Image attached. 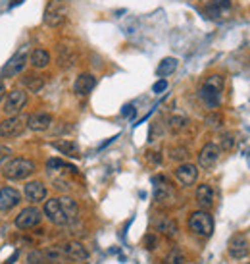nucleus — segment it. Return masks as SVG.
<instances>
[{
  "label": "nucleus",
  "instance_id": "26",
  "mask_svg": "<svg viewBox=\"0 0 250 264\" xmlns=\"http://www.w3.org/2000/svg\"><path fill=\"white\" fill-rule=\"evenodd\" d=\"M177 58H163L162 62H160V66H158V69H156V73L160 76V78H168L170 73H173L175 69H177Z\"/></svg>",
  "mask_w": 250,
  "mask_h": 264
},
{
  "label": "nucleus",
  "instance_id": "20",
  "mask_svg": "<svg viewBox=\"0 0 250 264\" xmlns=\"http://www.w3.org/2000/svg\"><path fill=\"white\" fill-rule=\"evenodd\" d=\"M75 49L73 47H69L66 43H62L60 47H58V64L62 66V68H71L73 64H75Z\"/></svg>",
  "mask_w": 250,
  "mask_h": 264
},
{
  "label": "nucleus",
  "instance_id": "4",
  "mask_svg": "<svg viewBox=\"0 0 250 264\" xmlns=\"http://www.w3.org/2000/svg\"><path fill=\"white\" fill-rule=\"evenodd\" d=\"M189 230L200 237H210L214 234V218L206 210H196L189 216Z\"/></svg>",
  "mask_w": 250,
  "mask_h": 264
},
{
  "label": "nucleus",
  "instance_id": "38",
  "mask_svg": "<svg viewBox=\"0 0 250 264\" xmlns=\"http://www.w3.org/2000/svg\"><path fill=\"white\" fill-rule=\"evenodd\" d=\"M4 95H6V87H4V81L0 79V100L4 98Z\"/></svg>",
  "mask_w": 250,
  "mask_h": 264
},
{
  "label": "nucleus",
  "instance_id": "35",
  "mask_svg": "<svg viewBox=\"0 0 250 264\" xmlns=\"http://www.w3.org/2000/svg\"><path fill=\"white\" fill-rule=\"evenodd\" d=\"M156 245H158V239H156V235H146V237H144V247H146L148 251L156 249Z\"/></svg>",
  "mask_w": 250,
  "mask_h": 264
},
{
  "label": "nucleus",
  "instance_id": "13",
  "mask_svg": "<svg viewBox=\"0 0 250 264\" xmlns=\"http://www.w3.org/2000/svg\"><path fill=\"white\" fill-rule=\"evenodd\" d=\"M231 12V0H212L206 6V16L212 20H223Z\"/></svg>",
  "mask_w": 250,
  "mask_h": 264
},
{
  "label": "nucleus",
  "instance_id": "3",
  "mask_svg": "<svg viewBox=\"0 0 250 264\" xmlns=\"http://www.w3.org/2000/svg\"><path fill=\"white\" fill-rule=\"evenodd\" d=\"M2 170L8 179H25L35 172V162L29 158H12L4 164Z\"/></svg>",
  "mask_w": 250,
  "mask_h": 264
},
{
  "label": "nucleus",
  "instance_id": "19",
  "mask_svg": "<svg viewBox=\"0 0 250 264\" xmlns=\"http://www.w3.org/2000/svg\"><path fill=\"white\" fill-rule=\"evenodd\" d=\"M96 85V78L93 73H81L73 83V91L77 95H89Z\"/></svg>",
  "mask_w": 250,
  "mask_h": 264
},
{
  "label": "nucleus",
  "instance_id": "33",
  "mask_svg": "<svg viewBox=\"0 0 250 264\" xmlns=\"http://www.w3.org/2000/svg\"><path fill=\"white\" fill-rule=\"evenodd\" d=\"M10 155H12V148L0 145V168H4V164L8 162Z\"/></svg>",
  "mask_w": 250,
  "mask_h": 264
},
{
  "label": "nucleus",
  "instance_id": "7",
  "mask_svg": "<svg viewBox=\"0 0 250 264\" xmlns=\"http://www.w3.org/2000/svg\"><path fill=\"white\" fill-rule=\"evenodd\" d=\"M40 220H43V212L38 208H35V206H29V208H23L16 216V228H19V230H31V228L40 224Z\"/></svg>",
  "mask_w": 250,
  "mask_h": 264
},
{
  "label": "nucleus",
  "instance_id": "27",
  "mask_svg": "<svg viewBox=\"0 0 250 264\" xmlns=\"http://www.w3.org/2000/svg\"><path fill=\"white\" fill-rule=\"evenodd\" d=\"M165 264H185V254H183L181 249H172L168 256H165Z\"/></svg>",
  "mask_w": 250,
  "mask_h": 264
},
{
  "label": "nucleus",
  "instance_id": "32",
  "mask_svg": "<svg viewBox=\"0 0 250 264\" xmlns=\"http://www.w3.org/2000/svg\"><path fill=\"white\" fill-rule=\"evenodd\" d=\"M189 157V150L183 147H177V148H172V158L173 160H185V158Z\"/></svg>",
  "mask_w": 250,
  "mask_h": 264
},
{
  "label": "nucleus",
  "instance_id": "24",
  "mask_svg": "<svg viewBox=\"0 0 250 264\" xmlns=\"http://www.w3.org/2000/svg\"><path fill=\"white\" fill-rule=\"evenodd\" d=\"M156 228H158V232H162L165 237H175L177 235V224H175V220H172V218H162L158 224H156Z\"/></svg>",
  "mask_w": 250,
  "mask_h": 264
},
{
  "label": "nucleus",
  "instance_id": "17",
  "mask_svg": "<svg viewBox=\"0 0 250 264\" xmlns=\"http://www.w3.org/2000/svg\"><path fill=\"white\" fill-rule=\"evenodd\" d=\"M229 254L233 258H244L248 254V241L244 235H233L229 241Z\"/></svg>",
  "mask_w": 250,
  "mask_h": 264
},
{
  "label": "nucleus",
  "instance_id": "15",
  "mask_svg": "<svg viewBox=\"0 0 250 264\" xmlns=\"http://www.w3.org/2000/svg\"><path fill=\"white\" fill-rule=\"evenodd\" d=\"M50 126H52V116L47 112H35L27 116V127L33 131H47Z\"/></svg>",
  "mask_w": 250,
  "mask_h": 264
},
{
  "label": "nucleus",
  "instance_id": "11",
  "mask_svg": "<svg viewBox=\"0 0 250 264\" xmlns=\"http://www.w3.org/2000/svg\"><path fill=\"white\" fill-rule=\"evenodd\" d=\"M62 253L67 260H75V262H83L89 258V251L79 241H69V243L62 245Z\"/></svg>",
  "mask_w": 250,
  "mask_h": 264
},
{
  "label": "nucleus",
  "instance_id": "25",
  "mask_svg": "<svg viewBox=\"0 0 250 264\" xmlns=\"http://www.w3.org/2000/svg\"><path fill=\"white\" fill-rule=\"evenodd\" d=\"M23 87L29 89V91H33V93H38L40 89H43V85H45V79L40 78V76H37V73H29V76H25L23 78Z\"/></svg>",
  "mask_w": 250,
  "mask_h": 264
},
{
  "label": "nucleus",
  "instance_id": "9",
  "mask_svg": "<svg viewBox=\"0 0 250 264\" xmlns=\"http://www.w3.org/2000/svg\"><path fill=\"white\" fill-rule=\"evenodd\" d=\"M220 157H221V148L216 143H206L200 153H198V164L208 170V168H214L218 164Z\"/></svg>",
  "mask_w": 250,
  "mask_h": 264
},
{
  "label": "nucleus",
  "instance_id": "30",
  "mask_svg": "<svg viewBox=\"0 0 250 264\" xmlns=\"http://www.w3.org/2000/svg\"><path fill=\"white\" fill-rule=\"evenodd\" d=\"M47 168L48 170H58V168H69V170H75L73 166H67L64 160H60V158H50L47 162Z\"/></svg>",
  "mask_w": 250,
  "mask_h": 264
},
{
  "label": "nucleus",
  "instance_id": "37",
  "mask_svg": "<svg viewBox=\"0 0 250 264\" xmlns=\"http://www.w3.org/2000/svg\"><path fill=\"white\" fill-rule=\"evenodd\" d=\"M123 116H127V118H129V116H135V108L131 106V104H127V106L123 108Z\"/></svg>",
  "mask_w": 250,
  "mask_h": 264
},
{
  "label": "nucleus",
  "instance_id": "16",
  "mask_svg": "<svg viewBox=\"0 0 250 264\" xmlns=\"http://www.w3.org/2000/svg\"><path fill=\"white\" fill-rule=\"evenodd\" d=\"M200 98L206 102V106L208 108H216L220 106L221 102V89L218 87H212V85H208V83H204L200 87Z\"/></svg>",
  "mask_w": 250,
  "mask_h": 264
},
{
  "label": "nucleus",
  "instance_id": "21",
  "mask_svg": "<svg viewBox=\"0 0 250 264\" xmlns=\"http://www.w3.org/2000/svg\"><path fill=\"white\" fill-rule=\"evenodd\" d=\"M25 197H27L31 203L45 201V197H47V187L43 185L40 181H29L27 185H25Z\"/></svg>",
  "mask_w": 250,
  "mask_h": 264
},
{
  "label": "nucleus",
  "instance_id": "8",
  "mask_svg": "<svg viewBox=\"0 0 250 264\" xmlns=\"http://www.w3.org/2000/svg\"><path fill=\"white\" fill-rule=\"evenodd\" d=\"M25 64H27V54H25V52H18V54H14V56L2 66L0 76H2V78H14V76H18V73L23 71Z\"/></svg>",
  "mask_w": 250,
  "mask_h": 264
},
{
  "label": "nucleus",
  "instance_id": "28",
  "mask_svg": "<svg viewBox=\"0 0 250 264\" xmlns=\"http://www.w3.org/2000/svg\"><path fill=\"white\" fill-rule=\"evenodd\" d=\"M187 124H189V120L183 116H173L172 120H170V129H172L173 133H179V131H183L185 127H187Z\"/></svg>",
  "mask_w": 250,
  "mask_h": 264
},
{
  "label": "nucleus",
  "instance_id": "22",
  "mask_svg": "<svg viewBox=\"0 0 250 264\" xmlns=\"http://www.w3.org/2000/svg\"><path fill=\"white\" fill-rule=\"evenodd\" d=\"M29 62L33 64V68H47L48 64H50V54H48V50L45 49H35L31 52V56H29Z\"/></svg>",
  "mask_w": 250,
  "mask_h": 264
},
{
  "label": "nucleus",
  "instance_id": "1",
  "mask_svg": "<svg viewBox=\"0 0 250 264\" xmlns=\"http://www.w3.org/2000/svg\"><path fill=\"white\" fill-rule=\"evenodd\" d=\"M45 214L48 216L50 222L56 225H67L77 220L79 208L77 203L69 197H62V199H50L45 203Z\"/></svg>",
  "mask_w": 250,
  "mask_h": 264
},
{
  "label": "nucleus",
  "instance_id": "36",
  "mask_svg": "<svg viewBox=\"0 0 250 264\" xmlns=\"http://www.w3.org/2000/svg\"><path fill=\"white\" fill-rule=\"evenodd\" d=\"M165 89H168V81H165V79H160L158 83H154L152 91L154 93H162V91H165Z\"/></svg>",
  "mask_w": 250,
  "mask_h": 264
},
{
  "label": "nucleus",
  "instance_id": "6",
  "mask_svg": "<svg viewBox=\"0 0 250 264\" xmlns=\"http://www.w3.org/2000/svg\"><path fill=\"white\" fill-rule=\"evenodd\" d=\"M25 104H27V93H25V89H14V91H10L8 97H6L4 112L10 114V116H16V114H19L23 110Z\"/></svg>",
  "mask_w": 250,
  "mask_h": 264
},
{
  "label": "nucleus",
  "instance_id": "12",
  "mask_svg": "<svg viewBox=\"0 0 250 264\" xmlns=\"http://www.w3.org/2000/svg\"><path fill=\"white\" fill-rule=\"evenodd\" d=\"M21 195L14 187H2L0 189V212H10L14 206L19 205Z\"/></svg>",
  "mask_w": 250,
  "mask_h": 264
},
{
  "label": "nucleus",
  "instance_id": "10",
  "mask_svg": "<svg viewBox=\"0 0 250 264\" xmlns=\"http://www.w3.org/2000/svg\"><path fill=\"white\" fill-rule=\"evenodd\" d=\"M154 183V199L158 201V203H168V201H172L173 199V189L170 185V181L165 179L163 176H156L152 179Z\"/></svg>",
  "mask_w": 250,
  "mask_h": 264
},
{
  "label": "nucleus",
  "instance_id": "23",
  "mask_svg": "<svg viewBox=\"0 0 250 264\" xmlns=\"http://www.w3.org/2000/svg\"><path fill=\"white\" fill-rule=\"evenodd\" d=\"M52 147L56 148V150H60L62 155H67V157L73 158L79 157V147H77L73 141H69V139H66V141H54Z\"/></svg>",
  "mask_w": 250,
  "mask_h": 264
},
{
  "label": "nucleus",
  "instance_id": "31",
  "mask_svg": "<svg viewBox=\"0 0 250 264\" xmlns=\"http://www.w3.org/2000/svg\"><path fill=\"white\" fill-rule=\"evenodd\" d=\"M221 122H223V118H221V114H218V112H216V114H208V116H206V124H208L210 127H214V129H216V127H220Z\"/></svg>",
  "mask_w": 250,
  "mask_h": 264
},
{
  "label": "nucleus",
  "instance_id": "34",
  "mask_svg": "<svg viewBox=\"0 0 250 264\" xmlns=\"http://www.w3.org/2000/svg\"><path fill=\"white\" fill-rule=\"evenodd\" d=\"M233 135H229V133H225L223 137H221V147L220 148H223V150H229L231 147H233Z\"/></svg>",
  "mask_w": 250,
  "mask_h": 264
},
{
  "label": "nucleus",
  "instance_id": "39",
  "mask_svg": "<svg viewBox=\"0 0 250 264\" xmlns=\"http://www.w3.org/2000/svg\"><path fill=\"white\" fill-rule=\"evenodd\" d=\"M21 2H23V0H14V2L10 4V8H14V6H18V4H21Z\"/></svg>",
  "mask_w": 250,
  "mask_h": 264
},
{
  "label": "nucleus",
  "instance_id": "29",
  "mask_svg": "<svg viewBox=\"0 0 250 264\" xmlns=\"http://www.w3.org/2000/svg\"><path fill=\"white\" fill-rule=\"evenodd\" d=\"M27 264H48L47 254L43 251H31L27 254Z\"/></svg>",
  "mask_w": 250,
  "mask_h": 264
},
{
  "label": "nucleus",
  "instance_id": "5",
  "mask_svg": "<svg viewBox=\"0 0 250 264\" xmlns=\"http://www.w3.org/2000/svg\"><path fill=\"white\" fill-rule=\"evenodd\" d=\"M27 129V116H16L8 118L4 122H0V135L2 137H19L23 131Z\"/></svg>",
  "mask_w": 250,
  "mask_h": 264
},
{
  "label": "nucleus",
  "instance_id": "14",
  "mask_svg": "<svg viewBox=\"0 0 250 264\" xmlns=\"http://www.w3.org/2000/svg\"><path fill=\"white\" fill-rule=\"evenodd\" d=\"M175 177H177V181H179L181 185L189 187L196 181L198 168L194 166V164H181V166H177V170H175Z\"/></svg>",
  "mask_w": 250,
  "mask_h": 264
},
{
  "label": "nucleus",
  "instance_id": "2",
  "mask_svg": "<svg viewBox=\"0 0 250 264\" xmlns=\"http://www.w3.org/2000/svg\"><path fill=\"white\" fill-rule=\"evenodd\" d=\"M69 0H50L45 10V23L48 27H60L67 20Z\"/></svg>",
  "mask_w": 250,
  "mask_h": 264
},
{
  "label": "nucleus",
  "instance_id": "18",
  "mask_svg": "<svg viewBox=\"0 0 250 264\" xmlns=\"http://www.w3.org/2000/svg\"><path fill=\"white\" fill-rule=\"evenodd\" d=\"M196 203L202 206V208H212L214 203H216V193H214V187L208 185V183H204L196 189Z\"/></svg>",
  "mask_w": 250,
  "mask_h": 264
}]
</instances>
